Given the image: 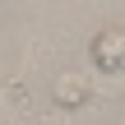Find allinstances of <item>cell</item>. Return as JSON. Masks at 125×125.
Returning <instances> with one entry per match:
<instances>
[{
	"mask_svg": "<svg viewBox=\"0 0 125 125\" xmlns=\"http://www.w3.org/2000/svg\"><path fill=\"white\" fill-rule=\"evenodd\" d=\"M88 56H93V70H102V74H121V70H125V28H121V23L102 28V32L93 37Z\"/></svg>",
	"mask_w": 125,
	"mask_h": 125,
	"instance_id": "cell-1",
	"label": "cell"
},
{
	"mask_svg": "<svg viewBox=\"0 0 125 125\" xmlns=\"http://www.w3.org/2000/svg\"><path fill=\"white\" fill-rule=\"evenodd\" d=\"M51 93H56L60 107H83L88 102V74H60Z\"/></svg>",
	"mask_w": 125,
	"mask_h": 125,
	"instance_id": "cell-2",
	"label": "cell"
}]
</instances>
